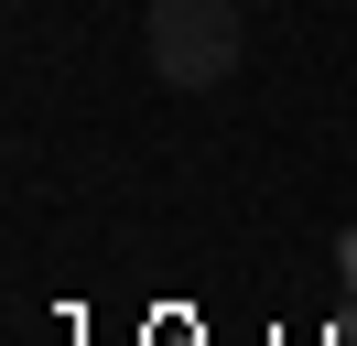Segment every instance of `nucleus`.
Returning a JSON list of instances; mask_svg holds the SVG:
<instances>
[{"instance_id": "obj_1", "label": "nucleus", "mask_w": 357, "mask_h": 346, "mask_svg": "<svg viewBox=\"0 0 357 346\" xmlns=\"http://www.w3.org/2000/svg\"><path fill=\"white\" fill-rule=\"evenodd\" d=\"M141 43H152V76L174 86V98H206V86H227L238 54H249V0H152Z\"/></svg>"}, {"instance_id": "obj_2", "label": "nucleus", "mask_w": 357, "mask_h": 346, "mask_svg": "<svg viewBox=\"0 0 357 346\" xmlns=\"http://www.w3.org/2000/svg\"><path fill=\"white\" fill-rule=\"evenodd\" d=\"M249 11H282V0H249Z\"/></svg>"}]
</instances>
